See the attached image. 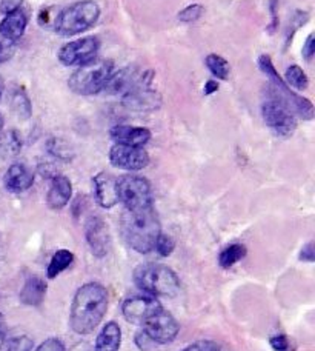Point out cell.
<instances>
[{
	"instance_id": "1",
	"label": "cell",
	"mask_w": 315,
	"mask_h": 351,
	"mask_svg": "<svg viewBox=\"0 0 315 351\" xmlns=\"http://www.w3.org/2000/svg\"><path fill=\"white\" fill-rule=\"evenodd\" d=\"M108 311V291L99 282H88L74 294L69 308V325L80 336L91 335Z\"/></svg>"
},
{
	"instance_id": "2",
	"label": "cell",
	"mask_w": 315,
	"mask_h": 351,
	"mask_svg": "<svg viewBox=\"0 0 315 351\" xmlns=\"http://www.w3.org/2000/svg\"><path fill=\"white\" fill-rule=\"evenodd\" d=\"M121 227L125 242L140 254L153 252L157 237L162 233L160 221L154 206L143 210H125Z\"/></svg>"
},
{
	"instance_id": "3",
	"label": "cell",
	"mask_w": 315,
	"mask_h": 351,
	"mask_svg": "<svg viewBox=\"0 0 315 351\" xmlns=\"http://www.w3.org/2000/svg\"><path fill=\"white\" fill-rule=\"evenodd\" d=\"M136 285L153 298H173L180 293V280L171 268L162 263H143L134 271Z\"/></svg>"
},
{
	"instance_id": "4",
	"label": "cell",
	"mask_w": 315,
	"mask_h": 351,
	"mask_svg": "<svg viewBox=\"0 0 315 351\" xmlns=\"http://www.w3.org/2000/svg\"><path fill=\"white\" fill-rule=\"evenodd\" d=\"M100 17V6L94 0H80L62 10L54 21V31L60 37L81 34L91 29Z\"/></svg>"
},
{
	"instance_id": "5",
	"label": "cell",
	"mask_w": 315,
	"mask_h": 351,
	"mask_svg": "<svg viewBox=\"0 0 315 351\" xmlns=\"http://www.w3.org/2000/svg\"><path fill=\"white\" fill-rule=\"evenodd\" d=\"M258 66L264 73V76L269 79L270 85L274 88V99L279 100L288 108L289 112H292L294 116L305 119V121H312L314 119V105L311 100L299 96L297 93H294L292 88L286 85L285 80H283L279 73H277L275 66L270 60L269 56H260L258 59Z\"/></svg>"
},
{
	"instance_id": "6",
	"label": "cell",
	"mask_w": 315,
	"mask_h": 351,
	"mask_svg": "<svg viewBox=\"0 0 315 351\" xmlns=\"http://www.w3.org/2000/svg\"><path fill=\"white\" fill-rule=\"evenodd\" d=\"M114 71V62L94 59L75 70L68 79L69 90L80 96H94L105 90L110 76Z\"/></svg>"
},
{
	"instance_id": "7",
	"label": "cell",
	"mask_w": 315,
	"mask_h": 351,
	"mask_svg": "<svg viewBox=\"0 0 315 351\" xmlns=\"http://www.w3.org/2000/svg\"><path fill=\"white\" fill-rule=\"evenodd\" d=\"M118 202L125 210H143L153 206V190L149 182L136 174H126L117 179Z\"/></svg>"
},
{
	"instance_id": "8",
	"label": "cell",
	"mask_w": 315,
	"mask_h": 351,
	"mask_svg": "<svg viewBox=\"0 0 315 351\" xmlns=\"http://www.w3.org/2000/svg\"><path fill=\"white\" fill-rule=\"evenodd\" d=\"M142 330L147 333L155 346L171 343L180 333V324L165 308L157 310L153 316L148 317L142 325Z\"/></svg>"
},
{
	"instance_id": "9",
	"label": "cell",
	"mask_w": 315,
	"mask_h": 351,
	"mask_svg": "<svg viewBox=\"0 0 315 351\" xmlns=\"http://www.w3.org/2000/svg\"><path fill=\"white\" fill-rule=\"evenodd\" d=\"M262 116L264 123L280 137L292 136L294 131L297 130L295 116L288 111L285 105L280 104L274 97L264 100L262 105Z\"/></svg>"
},
{
	"instance_id": "10",
	"label": "cell",
	"mask_w": 315,
	"mask_h": 351,
	"mask_svg": "<svg viewBox=\"0 0 315 351\" xmlns=\"http://www.w3.org/2000/svg\"><path fill=\"white\" fill-rule=\"evenodd\" d=\"M100 40L97 37H81L63 45L59 51L60 64L65 66H81L97 59Z\"/></svg>"
},
{
	"instance_id": "11",
	"label": "cell",
	"mask_w": 315,
	"mask_h": 351,
	"mask_svg": "<svg viewBox=\"0 0 315 351\" xmlns=\"http://www.w3.org/2000/svg\"><path fill=\"white\" fill-rule=\"evenodd\" d=\"M154 79V71H140L136 66H126L118 71H112L105 85V93L108 94H126L140 85H151Z\"/></svg>"
},
{
	"instance_id": "12",
	"label": "cell",
	"mask_w": 315,
	"mask_h": 351,
	"mask_svg": "<svg viewBox=\"0 0 315 351\" xmlns=\"http://www.w3.org/2000/svg\"><path fill=\"white\" fill-rule=\"evenodd\" d=\"M110 162L112 167L126 171H140L149 164V154L142 147H129L114 143L110 149Z\"/></svg>"
},
{
	"instance_id": "13",
	"label": "cell",
	"mask_w": 315,
	"mask_h": 351,
	"mask_svg": "<svg viewBox=\"0 0 315 351\" xmlns=\"http://www.w3.org/2000/svg\"><path fill=\"white\" fill-rule=\"evenodd\" d=\"M162 308V304L153 296H132L122 305V315L129 324L142 325L148 317Z\"/></svg>"
},
{
	"instance_id": "14",
	"label": "cell",
	"mask_w": 315,
	"mask_h": 351,
	"mask_svg": "<svg viewBox=\"0 0 315 351\" xmlns=\"http://www.w3.org/2000/svg\"><path fill=\"white\" fill-rule=\"evenodd\" d=\"M86 241L96 258H105L111 252V234L106 222L100 216H92L86 222Z\"/></svg>"
},
{
	"instance_id": "15",
	"label": "cell",
	"mask_w": 315,
	"mask_h": 351,
	"mask_svg": "<svg viewBox=\"0 0 315 351\" xmlns=\"http://www.w3.org/2000/svg\"><path fill=\"white\" fill-rule=\"evenodd\" d=\"M122 104L125 108L131 111H155L160 108L162 96L157 91L151 90L149 85H140L123 94Z\"/></svg>"
},
{
	"instance_id": "16",
	"label": "cell",
	"mask_w": 315,
	"mask_h": 351,
	"mask_svg": "<svg viewBox=\"0 0 315 351\" xmlns=\"http://www.w3.org/2000/svg\"><path fill=\"white\" fill-rule=\"evenodd\" d=\"M92 185L97 204L102 206V208L110 210L118 204L117 178H114V176L106 171L99 173L96 178L92 179Z\"/></svg>"
},
{
	"instance_id": "17",
	"label": "cell",
	"mask_w": 315,
	"mask_h": 351,
	"mask_svg": "<svg viewBox=\"0 0 315 351\" xmlns=\"http://www.w3.org/2000/svg\"><path fill=\"white\" fill-rule=\"evenodd\" d=\"M34 184V174L27 165L12 164L3 176V185L10 193H23Z\"/></svg>"
},
{
	"instance_id": "18",
	"label": "cell",
	"mask_w": 315,
	"mask_h": 351,
	"mask_svg": "<svg viewBox=\"0 0 315 351\" xmlns=\"http://www.w3.org/2000/svg\"><path fill=\"white\" fill-rule=\"evenodd\" d=\"M111 137L116 143L143 148L151 141V131L143 127L116 125L114 128H111Z\"/></svg>"
},
{
	"instance_id": "19",
	"label": "cell",
	"mask_w": 315,
	"mask_h": 351,
	"mask_svg": "<svg viewBox=\"0 0 315 351\" xmlns=\"http://www.w3.org/2000/svg\"><path fill=\"white\" fill-rule=\"evenodd\" d=\"M73 196V185L66 176L55 174L47 194V204L51 210H62L68 205Z\"/></svg>"
},
{
	"instance_id": "20",
	"label": "cell",
	"mask_w": 315,
	"mask_h": 351,
	"mask_svg": "<svg viewBox=\"0 0 315 351\" xmlns=\"http://www.w3.org/2000/svg\"><path fill=\"white\" fill-rule=\"evenodd\" d=\"M27 25V14H25L21 8L8 12V14H5V17L2 19V22H0V36H2V39L16 43L25 34Z\"/></svg>"
},
{
	"instance_id": "21",
	"label": "cell",
	"mask_w": 315,
	"mask_h": 351,
	"mask_svg": "<svg viewBox=\"0 0 315 351\" xmlns=\"http://www.w3.org/2000/svg\"><path fill=\"white\" fill-rule=\"evenodd\" d=\"M47 296V282L39 276H31L21 290V302L29 306L42 305Z\"/></svg>"
},
{
	"instance_id": "22",
	"label": "cell",
	"mask_w": 315,
	"mask_h": 351,
	"mask_svg": "<svg viewBox=\"0 0 315 351\" xmlns=\"http://www.w3.org/2000/svg\"><path fill=\"white\" fill-rule=\"evenodd\" d=\"M122 347V328L118 324L111 321L106 322L96 341L94 351H121Z\"/></svg>"
},
{
	"instance_id": "23",
	"label": "cell",
	"mask_w": 315,
	"mask_h": 351,
	"mask_svg": "<svg viewBox=\"0 0 315 351\" xmlns=\"http://www.w3.org/2000/svg\"><path fill=\"white\" fill-rule=\"evenodd\" d=\"M74 262V254L69 250H58L54 256L49 261L47 276L48 279H55L59 274H62L65 269L73 265Z\"/></svg>"
},
{
	"instance_id": "24",
	"label": "cell",
	"mask_w": 315,
	"mask_h": 351,
	"mask_svg": "<svg viewBox=\"0 0 315 351\" xmlns=\"http://www.w3.org/2000/svg\"><path fill=\"white\" fill-rule=\"evenodd\" d=\"M247 254H248V250L243 243H231V245L223 248L222 253H220L218 265L222 268H231L242 259L247 258Z\"/></svg>"
},
{
	"instance_id": "25",
	"label": "cell",
	"mask_w": 315,
	"mask_h": 351,
	"mask_svg": "<svg viewBox=\"0 0 315 351\" xmlns=\"http://www.w3.org/2000/svg\"><path fill=\"white\" fill-rule=\"evenodd\" d=\"M11 108L16 112L17 117L23 119V121H28L31 114H33V105H31V100L23 88H17V90L12 93Z\"/></svg>"
},
{
	"instance_id": "26",
	"label": "cell",
	"mask_w": 315,
	"mask_h": 351,
	"mask_svg": "<svg viewBox=\"0 0 315 351\" xmlns=\"http://www.w3.org/2000/svg\"><path fill=\"white\" fill-rule=\"evenodd\" d=\"M2 134V133H0ZM22 149V139L18 136L17 131L10 130L0 136V153H2L5 158H12V156H17Z\"/></svg>"
},
{
	"instance_id": "27",
	"label": "cell",
	"mask_w": 315,
	"mask_h": 351,
	"mask_svg": "<svg viewBox=\"0 0 315 351\" xmlns=\"http://www.w3.org/2000/svg\"><path fill=\"white\" fill-rule=\"evenodd\" d=\"M205 65L212 76H216L217 79L222 80H228L229 74H231V66L228 64V60L218 54H210L205 59Z\"/></svg>"
},
{
	"instance_id": "28",
	"label": "cell",
	"mask_w": 315,
	"mask_h": 351,
	"mask_svg": "<svg viewBox=\"0 0 315 351\" xmlns=\"http://www.w3.org/2000/svg\"><path fill=\"white\" fill-rule=\"evenodd\" d=\"M34 341L27 335L5 336L0 342V351H33Z\"/></svg>"
},
{
	"instance_id": "29",
	"label": "cell",
	"mask_w": 315,
	"mask_h": 351,
	"mask_svg": "<svg viewBox=\"0 0 315 351\" xmlns=\"http://www.w3.org/2000/svg\"><path fill=\"white\" fill-rule=\"evenodd\" d=\"M286 85L289 88H295V90H306L310 85V79H307L306 73L301 70L299 65H292L286 70Z\"/></svg>"
},
{
	"instance_id": "30",
	"label": "cell",
	"mask_w": 315,
	"mask_h": 351,
	"mask_svg": "<svg viewBox=\"0 0 315 351\" xmlns=\"http://www.w3.org/2000/svg\"><path fill=\"white\" fill-rule=\"evenodd\" d=\"M203 12H205L203 6L199 3H194V5H189V6H186V8L181 10L177 14V19L184 23H194V22H197L201 16H203Z\"/></svg>"
},
{
	"instance_id": "31",
	"label": "cell",
	"mask_w": 315,
	"mask_h": 351,
	"mask_svg": "<svg viewBox=\"0 0 315 351\" xmlns=\"http://www.w3.org/2000/svg\"><path fill=\"white\" fill-rule=\"evenodd\" d=\"M174 248H175V242L173 237L160 233V236L157 237L155 245H154V250L159 253V256H162V258H168V256L173 254Z\"/></svg>"
},
{
	"instance_id": "32",
	"label": "cell",
	"mask_w": 315,
	"mask_h": 351,
	"mask_svg": "<svg viewBox=\"0 0 315 351\" xmlns=\"http://www.w3.org/2000/svg\"><path fill=\"white\" fill-rule=\"evenodd\" d=\"M270 347L274 351H294V346L291 339L286 335H275L269 339Z\"/></svg>"
},
{
	"instance_id": "33",
	"label": "cell",
	"mask_w": 315,
	"mask_h": 351,
	"mask_svg": "<svg viewBox=\"0 0 315 351\" xmlns=\"http://www.w3.org/2000/svg\"><path fill=\"white\" fill-rule=\"evenodd\" d=\"M184 351H222V348H220L217 342L203 339L191 343V346H188Z\"/></svg>"
},
{
	"instance_id": "34",
	"label": "cell",
	"mask_w": 315,
	"mask_h": 351,
	"mask_svg": "<svg viewBox=\"0 0 315 351\" xmlns=\"http://www.w3.org/2000/svg\"><path fill=\"white\" fill-rule=\"evenodd\" d=\"M16 53V43L6 39H0V64L10 60Z\"/></svg>"
},
{
	"instance_id": "35",
	"label": "cell",
	"mask_w": 315,
	"mask_h": 351,
	"mask_svg": "<svg viewBox=\"0 0 315 351\" xmlns=\"http://www.w3.org/2000/svg\"><path fill=\"white\" fill-rule=\"evenodd\" d=\"M34 351H65V346L58 337H49L45 342H42Z\"/></svg>"
},
{
	"instance_id": "36",
	"label": "cell",
	"mask_w": 315,
	"mask_h": 351,
	"mask_svg": "<svg viewBox=\"0 0 315 351\" xmlns=\"http://www.w3.org/2000/svg\"><path fill=\"white\" fill-rule=\"evenodd\" d=\"M307 21V14L306 12H301V11H297L294 14V17H292V21H291V27H292V29H291V33H288L286 34V47H288V43H289V40L292 39V34L295 33V31H297L301 25H305V22Z\"/></svg>"
},
{
	"instance_id": "37",
	"label": "cell",
	"mask_w": 315,
	"mask_h": 351,
	"mask_svg": "<svg viewBox=\"0 0 315 351\" xmlns=\"http://www.w3.org/2000/svg\"><path fill=\"white\" fill-rule=\"evenodd\" d=\"M136 346L138 347V350L142 351H149L153 347H155V343L153 342V339L144 333L143 330L138 331V333L136 335Z\"/></svg>"
},
{
	"instance_id": "38",
	"label": "cell",
	"mask_w": 315,
	"mask_h": 351,
	"mask_svg": "<svg viewBox=\"0 0 315 351\" xmlns=\"http://www.w3.org/2000/svg\"><path fill=\"white\" fill-rule=\"evenodd\" d=\"M23 0H0V11L3 14H8V12H12L21 8Z\"/></svg>"
},
{
	"instance_id": "39",
	"label": "cell",
	"mask_w": 315,
	"mask_h": 351,
	"mask_svg": "<svg viewBox=\"0 0 315 351\" xmlns=\"http://www.w3.org/2000/svg\"><path fill=\"white\" fill-rule=\"evenodd\" d=\"M315 54V36L314 33L310 34V37H307L306 42H305V47H303V58L306 60H312Z\"/></svg>"
},
{
	"instance_id": "40",
	"label": "cell",
	"mask_w": 315,
	"mask_h": 351,
	"mask_svg": "<svg viewBox=\"0 0 315 351\" xmlns=\"http://www.w3.org/2000/svg\"><path fill=\"white\" fill-rule=\"evenodd\" d=\"M315 259V252H314V243L310 242L306 243V245L301 248L300 252V261L303 262H314Z\"/></svg>"
},
{
	"instance_id": "41",
	"label": "cell",
	"mask_w": 315,
	"mask_h": 351,
	"mask_svg": "<svg viewBox=\"0 0 315 351\" xmlns=\"http://www.w3.org/2000/svg\"><path fill=\"white\" fill-rule=\"evenodd\" d=\"M270 14H273V23H270L269 31L273 33L277 28V25H279V17H277V0H270Z\"/></svg>"
},
{
	"instance_id": "42",
	"label": "cell",
	"mask_w": 315,
	"mask_h": 351,
	"mask_svg": "<svg viewBox=\"0 0 315 351\" xmlns=\"http://www.w3.org/2000/svg\"><path fill=\"white\" fill-rule=\"evenodd\" d=\"M218 91V84L216 82V80H207L206 85H205V96H211V94L217 93Z\"/></svg>"
},
{
	"instance_id": "43",
	"label": "cell",
	"mask_w": 315,
	"mask_h": 351,
	"mask_svg": "<svg viewBox=\"0 0 315 351\" xmlns=\"http://www.w3.org/2000/svg\"><path fill=\"white\" fill-rule=\"evenodd\" d=\"M6 331H8V327H6V322H5V317L2 313H0V342L3 341V337L6 336Z\"/></svg>"
},
{
	"instance_id": "44",
	"label": "cell",
	"mask_w": 315,
	"mask_h": 351,
	"mask_svg": "<svg viewBox=\"0 0 315 351\" xmlns=\"http://www.w3.org/2000/svg\"><path fill=\"white\" fill-rule=\"evenodd\" d=\"M39 23L42 25H48L49 23V10H42L39 14Z\"/></svg>"
},
{
	"instance_id": "45",
	"label": "cell",
	"mask_w": 315,
	"mask_h": 351,
	"mask_svg": "<svg viewBox=\"0 0 315 351\" xmlns=\"http://www.w3.org/2000/svg\"><path fill=\"white\" fill-rule=\"evenodd\" d=\"M69 351H91V348H90V346H88V343L80 342V343H77V346H74Z\"/></svg>"
},
{
	"instance_id": "46",
	"label": "cell",
	"mask_w": 315,
	"mask_h": 351,
	"mask_svg": "<svg viewBox=\"0 0 315 351\" xmlns=\"http://www.w3.org/2000/svg\"><path fill=\"white\" fill-rule=\"evenodd\" d=\"M2 130H3V117L0 116V133H2Z\"/></svg>"
},
{
	"instance_id": "47",
	"label": "cell",
	"mask_w": 315,
	"mask_h": 351,
	"mask_svg": "<svg viewBox=\"0 0 315 351\" xmlns=\"http://www.w3.org/2000/svg\"><path fill=\"white\" fill-rule=\"evenodd\" d=\"M0 97H2V90H0Z\"/></svg>"
}]
</instances>
